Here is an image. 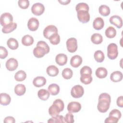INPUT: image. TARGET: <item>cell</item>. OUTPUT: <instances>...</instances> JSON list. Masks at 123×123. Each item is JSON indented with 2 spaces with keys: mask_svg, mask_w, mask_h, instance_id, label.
I'll list each match as a JSON object with an SVG mask.
<instances>
[{
  "mask_svg": "<svg viewBox=\"0 0 123 123\" xmlns=\"http://www.w3.org/2000/svg\"><path fill=\"white\" fill-rule=\"evenodd\" d=\"M91 40L95 44H99L103 41V37L100 34L94 33L91 37Z\"/></svg>",
  "mask_w": 123,
  "mask_h": 123,
  "instance_id": "obj_29",
  "label": "cell"
},
{
  "mask_svg": "<svg viewBox=\"0 0 123 123\" xmlns=\"http://www.w3.org/2000/svg\"><path fill=\"white\" fill-rule=\"evenodd\" d=\"M15 122V121L14 118L12 116H7L5 117L4 120V123H14Z\"/></svg>",
  "mask_w": 123,
  "mask_h": 123,
  "instance_id": "obj_47",
  "label": "cell"
},
{
  "mask_svg": "<svg viewBox=\"0 0 123 123\" xmlns=\"http://www.w3.org/2000/svg\"><path fill=\"white\" fill-rule=\"evenodd\" d=\"M64 104L63 101L61 99H56L55 100L52 105L49 109V113L52 116L54 117L63 110Z\"/></svg>",
  "mask_w": 123,
  "mask_h": 123,
  "instance_id": "obj_2",
  "label": "cell"
},
{
  "mask_svg": "<svg viewBox=\"0 0 123 123\" xmlns=\"http://www.w3.org/2000/svg\"><path fill=\"white\" fill-rule=\"evenodd\" d=\"M82 63V58L80 56L78 55L73 56L70 60V64L74 68L78 67Z\"/></svg>",
  "mask_w": 123,
  "mask_h": 123,
  "instance_id": "obj_16",
  "label": "cell"
},
{
  "mask_svg": "<svg viewBox=\"0 0 123 123\" xmlns=\"http://www.w3.org/2000/svg\"><path fill=\"white\" fill-rule=\"evenodd\" d=\"M77 12V18L78 20L82 23H86L90 20V14L88 11L80 10Z\"/></svg>",
  "mask_w": 123,
  "mask_h": 123,
  "instance_id": "obj_8",
  "label": "cell"
},
{
  "mask_svg": "<svg viewBox=\"0 0 123 123\" xmlns=\"http://www.w3.org/2000/svg\"><path fill=\"white\" fill-rule=\"evenodd\" d=\"M59 69L55 65L49 66L47 68V73L50 76H55L59 74Z\"/></svg>",
  "mask_w": 123,
  "mask_h": 123,
  "instance_id": "obj_23",
  "label": "cell"
},
{
  "mask_svg": "<svg viewBox=\"0 0 123 123\" xmlns=\"http://www.w3.org/2000/svg\"><path fill=\"white\" fill-rule=\"evenodd\" d=\"M58 1L62 5H67L68 4L71 0H58Z\"/></svg>",
  "mask_w": 123,
  "mask_h": 123,
  "instance_id": "obj_48",
  "label": "cell"
},
{
  "mask_svg": "<svg viewBox=\"0 0 123 123\" xmlns=\"http://www.w3.org/2000/svg\"><path fill=\"white\" fill-rule=\"evenodd\" d=\"M80 74H90L91 75L92 72L91 68L87 66H83L80 70Z\"/></svg>",
  "mask_w": 123,
  "mask_h": 123,
  "instance_id": "obj_40",
  "label": "cell"
},
{
  "mask_svg": "<svg viewBox=\"0 0 123 123\" xmlns=\"http://www.w3.org/2000/svg\"><path fill=\"white\" fill-rule=\"evenodd\" d=\"M108 74V71L105 68L100 67L97 68L96 71V75L98 78H105Z\"/></svg>",
  "mask_w": 123,
  "mask_h": 123,
  "instance_id": "obj_21",
  "label": "cell"
},
{
  "mask_svg": "<svg viewBox=\"0 0 123 123\" xmlns=\"http://www.w3.org/2000/svg\"><path fill=\"white\" fill-rule=\"evenodd\" d=\"M56 33H58V29L54 25L47 26L43 31V36L47 39H49L51 35Z\"/></svg>",
  "mask_w": 123,
  "mask_h": 123,
  "instance_id": "obj_9",
  "label": "cell"
},
{
  "mask_svg": "<svg viewBox=\"0 0 123 123\" xmlns=\"http://www.w3.org/2000/svg\"><path fill=\"white\" fill-rule=\"evenodd\" d=\"M49 41L53 45H57L60 42V37L58 33L51 35L49 38Z\"/></svg>",
  "mask_w": 123,
  "mask_h": 123,
  "instance_id": "obj_36",
  "label": "cell"
},
{
  "mask_svg": "<svg viewBox=\"0 0 123 123\" xmlns=\"http://www.w3.org/2000/svg\"><path fill=\"white\" fill-rule=\"evenodd\" d=\"M94 57L95 60L98 62H102L105 59V56L103 52L100 50H97L95 52Z\"/></svg>",
  "mask_w": 123,
  "mask_h": 123,
  "instance_id": "obj_33",
  "label": "cell"
},
{
  "mask_svg": "<svg viewBox=\"0 0 123 123\" xmlns=\"http://www.w3.org/2000/svg\"><path fill=\"white\" fill-rule=\"evenodd\" d=\"M106 36L109 38H112L115 37L116 35V30L112 26L108 27L105 30Z\"/></svg>",
  "mask_w": 123,
  "mask_h": 123,
  "instance_id": "obj_32",
  "label": "cell"
},
{
  "mask_svg": "<svg viewBox=\"0 0 123 123\" xmlns=\"http://www.w3.org/2000/svg\"><path fill=\"white\" fill-rule=\"evenodd\" d=\"M118 55L117 45L113 43L110 44L107 47V56L111 60L115 59Z\"/></svg>",
  "mask_w": 123,
  "mask_h": 123,
  "instance_id": "obj_3",
  "label": "cell"
},
{
  "mask_svg": "<svg viewBox=\"0 0 123 123\" xmlns=\"http://www.w3.org/2000/svg\"><path fill=\"white\" fill-rule=\"evenodd\" d=\"M75 10L76 12L80 10H85L89 11V6L87 4L84 2H80L78 3L75 6Z\"/></svg>",
  "mask_w": 123,
  "mask_h": 123,
  "instance_id": "obj_38",
  "label": "cell"
},
{
  "mask_svg": "<svg viewBox=\"0 0 123 123\" xmlns=\"http://www.w3.org/2000/svg\"><path fill=\"white\" fill-rule=\"evenodd\" d=\"M38 97L42 100H47L49 97V92L44 89H41L37 92Z\"/></svg>",
  "mask_w": 123,
  "mask_h": 123,
  "instance_id": "obj_24",
  "label": "cell"
},
{
  "mask_svg": "<svg viewBox=\"0 0 123 123\" xmlns=\"http://www.w3.org/2000/svg\"><path fill=\"white\" fill-rule=\"evenodd\" d=\"M37 46H40L45 49L47 53L49 51V47L47 43L44 41H39L37 44Z\"/></svg>",
  "mask_w": 123,
  "mask_h": 123,
  "instance_id": "obj_44",
  "label": "cell"
},
{
  "mask_svg": "<svg viewBox=\"0 0 123 123\" xmlns=\"http://www.w3.org/2000/svg\"><path fill=\"white\" fill-rule=\"evenodd\" d=\"M98 11L99 13L103 16L109 15L111 12L109 7L106 5H101L100 6L98 9Z\"/></svg>",
  "mask_w": 123,
  "mask_h": 123,
  "instance_id": "obj_31",
  "label": "cell"
},
{
  "mask_svg": "<svg viewBox=\"0 0 123 123\" xmlns=\"http://www.w3.org/2000/svg\"><path fill=\"white\" fill-rule=\"evenodd\" d=\"M5 65L8 70L10 71H14L18 67V61L14 58H10L6 61Z\"/></svg>",
  "mask_w": 123,
  "mask_h": 123,
  "instance_id": "obj_11",
  "label": "cell"
},
{
  "mask_svg": "<svg viewBox=\"0 0 123 123\" xmlns=\"http://www.w3.org/2000/svg\"><path fill=\"white\" fill-rule=\"evenodd\" d=\"M66 47L68 51L71 53L74 52L77 49V42L74 37H71L66 41Z\"/></svg>",
  "mask_w": 123,
  "mask_h": 123,
  "instance_id": "obj_5",
  "label": "cell"
},
{
  "mask_svg": "<svg viewBox=\"0 0 123 123\" xmlns=\"http://www.w3.org/2000/svg\"><path fill=\"white\" fill-rule=\"evenodd\" d=\"M81 109V104L77 101H72L67 105V110L70 113L79 112Z\"/></svg>",
  "mask_w": 123,
  "mask_h": 123,
  "instance_id": "obj_10",
  "label": "cell"
},
{
  "mask_svg": "<svg viewBox=\"0 0 123 123\" xmlns=\"http://www.w3.org/2000/svg\"><path fill=\"white\" fill-rule=\"evenodd\" d=\"M111 102L110 95L106 93L100 94L98 97V102L97 106L98 111L101 113H105L110 108Z\"/></svg>",
  "mask_w": 123,
  "mask_h": 123,
  "instance_id": "obj_1",
  "label": "cell"
},
{
  "mask_svg": "<svg viewBox=\"0 0 123 123\" xmlns=\"http://www.w3.org/2000/svg\"><path fill=\"white\" fill-rule=\"evenodd\" d=\"M119 121V119L117 118L112 116H109L108 117L106 118L105 120L104 121V123H117Z\"/></svg>",
  "mask_w": 123,
  "mask_h": 123,
  "instance_id": "obj_45",
  "label": "cell"
},
{
  "mask_svg": "<svg viewBox=\"0 0 123 123\" xmlns=\"http://www.w3.org/2000/svg\"><path fill=\"white\" fill-rule=\"evenodd\" d=\"M116 103H117V105L118 107H119L120 108L123 107V98L122 96H121L117 98Z\"/></svg>",
  "mask_w": 123,
  "mask_h": 123,
  "instance_id": "obj_46",
  "label": "cell"
},
{
  "mask_svg": "<svg viewBox=\"0 0 123 123\" xmlns=\"http://www.w3.org/2000/svg\"><path fill=\"white\" fill-rule=\"evenodd\" d=\"M84 93V88L80 85H75L72 88L71 94L74 98H80L83 96Z\"/></svg>",
  "mask_w": 123,
  "mask_h": 123,
  "instance_id": "obj_6",
  "label": "cell"
},
{
  "mask_svg": "<svg viewBox=\"0 0 123 123\" xmlns=\"http://www.w3.org/2000/svg\"><path fill=\"white\" fill-rule=\"evenodd\" d=\"M13 17L12 15L9 12H4L2 13L0 17V25L3 27L8 25L12 23Z\"/></svg>",
  "mask_w": 123,
  "mask_h": 123,
  "instance_id": "obj_4",
  "label": "cell"
},
{
  "mask_svg": "<svg viewBox=\"0 0 123 123\" xmlns=\"http://www.w3.org/2000/svg\"><path fill=\"white\" fill-rule=\"evenodd\" d=\"M18 6L22 9H26L29 6V1L28 0H19L18 1Z\"/></svg>",
  "mask_w": 123,
  "mask_h": 123,
  "instance_id": "obj_39",
  "label": "cell"
},
{
  "mask_svg": "<svg viewBox=\"0 0 123 123\" xmlns=\"http://www.w3.org/2000/svg\"><path fill=\"white\" fill-rule=\"evenodd\" d=\"M73 74L72 70L69 68H65L62 71V76L65 79H69L72 78Z\"/></svg>",
  "mask_w": 123,
  "mask_h": 123,
  "instance_id": "obj_35",
  "label": "cell"
},
{
  "mask_svg": "<svg viewBox=\"0 0 123 123\" xmlns=\"http://www.w3.org/2000/svg\"><path fill=\"white\" fill-rule=\"evenodd\" d=\"M17 28V24L15 23H12L8 25L3 27L2 29V32L3 33L7 34L10 33L14 31Z\"/></svg>",
  "mask_w": 123,
  "mask_h": 123,
  "instance_id": "obj_28",
  "label": "cell"
},
{
  "mask_svg": "<svg viewBox=\"0 0 123 123\" xmlns=\"http://www.w3.org/2000/svg\"><path fill=\"white\" fill-rule=\"evenodd\" d=\"M48 91L51 95H57L60 92V87L56 84H51L48 86Z\"/></svg>",
  "mask_w": 123,
  "mask_h": 123,
  "instance_id": "obj_22",
  "label": "cell"
},
{
  "mask_svg": "<svg viewBox=\"0 0 123 123\" xmlns=\"http://www.w3.org/2000/svg\"><path fill=\"white\" fill-rule=\"evenodd\" d=\"M104 25V22L103 19L99 17H97L94 19L93 22V28L97 30H99L103 28Z\"/></svg>",
  "mask_w": 123,
  "mask_h": 123,
  "instance_id": "obj_17",
  "label": "cell"
},
{
  "mask_svg": "<svg viewBox=\"0 0 123 123\" xmlns=\"http://www.w3.org/2000/svg\"><path fill=\"white\" fill-rule=\"evenodd\" d=\"M34 55L37 58L43 57L47 52L45 49L40 46H37L33 49Z\"/></svg>",
  "mask_w": 123,
  "mask_h": 123,
  "instance_id": "obj_15",
  "label": "cell"
},
{
  "mask_svg": "<svg viewBox=\"0 0 123 123\" xmlns=\"http://www.w3.org/2000/svg\"><path fill=\"white\" fill-rule=\"evenodd\" d=\"M26 91V88L23 84H18L14 87V92L18 96L23 95Z\"/></svg>",
  "mask_w": 123,
  "mask_h": 123,
  "instance_id": "obj_26",
  "label": "cell"
},
{
  "mask_svg": "<svg viewBox=\"0 0 123 123\" xmlns=\"http://www.w3.org/2000/svg\"><path fill=\"white\" fill-rule=\"evenodd\" d=\"M45 11L44 5L41 3L37 2L34 4L31 7V12L35 15L39 16L41 15Z\"/></svg>",
  "mask_w": 123,
  "mask_h": 123,
  "instance_id": "obj_7",
  "label": "cell"
},
{
  "mask_svg": "<svg viewBox=\"0 0 123 123\" xmlns=\"http://www.w3.org/2000/svg\"><path fill=\"white\" fill-rule=\"evenodd\" d=\"M26 74L25 72L23 70H20L17 72L14 75V79L18 82H21L25 79Z\"/></svg>",
  "mask_w": 123,
  "mask_h": 123,
  "instance_id": "obj_30",
  "label": "cell"
},
{
  "mask_svg": "<svg viewBox=\"0 0 123 123\" xmlns=\"http://www.w3.org/2000/svg\"><path fill=\"white\" fill-rule=\"evenodd\" d=\"M34 43L33 37L29 35L24 36L22 38V43L25 46H29L32 45Z\"/></svg>",
  "mask_w": 123,
  "mask_h": 123,
  "instance_id": "obj_25",
  "label": "cell"
},
{
  "mask_svg": "<svg viewBox=\"0 0 123 123\" xmlns=\"http://www.w3.org/2000/svg\"><path fill=\"white\" fill-rule=\"evenodd\" d=\"M111 80L113 82H118L123 79V74L121 72L116 71L112 73L110 75Z\"/></svg>",
  "mask_w": 123,
  "mask_h": 123,
  "instance_id": "obj_19",
  "label": "cell"
},
{
  "mask_svg": "<svg viewBox=\"0 0 123 123\" xmlns=\"http://www.w3.org/2000/svg\"><path fill=\"white\" fill-rule=\"evenodd\" d=\"M39 21L35 17L30 18L27 23L28 28L31 31H36L39 26Z\"/></svg>",
  "mask_w": 123,
  "mask_h": 123,
  "instance_id": "obj_12",
  "label": "cell"
},
{
  "mask_svg": "<svg viewBox=\"0 0 123 123\" xmlns=\"http://www.w3.org/2000/svg\"><path fill=\"white\" fill-rule=\"evenodd\" d=\"M55 61L57 64L60 66H63L66 64L67 62V56L63 53H60L56 55Z\"/></svg>",
  "mask_w": 123,
  "mask_h": 123,
  "instance_id": "obj_14",
  "label": "cell"
},
{
  "mask_svg": "<svg viewBox=\"0 0 123 123\" xmlns=\"http://www.w3.org/2000/svg\"><path fill=\"white\" fill-rule=\"evenodd\" d=\"M110 22L111 24L116 26L117 28H120L123 26V20L122 18L116 15H113L110 18Z\"/></svg>",
  "mask_w": 123,
  "mask_h": 123,
  "instance_id": "obj_13",
  "label": "cell"
},
{
  "mask_svg": "<svg viewBox=\"0 0 123 123\" xmlns=\"http://www.w3.org/2000/svg\"><path fill=\"white\" fill-rule=\"evenodd\" d=\"M64 120L65 123H73L74 122V116L72 114V113H67L65 117H64Z\"/></svg>",
  "mask_w": 123,
  "mask_h": 123,
  "instance_id": "obj_42",
  "label": "cell"
},
{
  "mask_svg": "<svg viewBox=\"0 0 123 123\" xmlns=\"http://www.w3.org/2000/svg\"><path fill=\"white\" fill-rule=\"evenodd\" d=\"M109 116H112L118 119L119 120L121 118L122 114L121 111L117 109L112 110L109 113Z\"/></svg>",
  "mask_w": 123,
  "mask_h": 123,
  "instance_id": "obj_41",
  "label": "cell"
},
{
  "mask_svg": "<svg viewBox=\"0 0 123 123\" xmlns=\"http://www.w3.org/2000/svg\"><path fill=\"white\" fill-rule=\"evenodd\" d=\"M46 79L43 76H37L33 79V84L37 87L44 86L46 83Z\"/></svg>",
  "mask_w": 123,
  "mask_h": 123,
  "instance_id": "obj_18",
  "label": "cell"
},
{
  "mask_svg": "<svg viewBox=\"0 0 123 123\" xmlns=\"http://www.w3.org/2000/svg\"><path fill=\"white\" fill-rule=\"evenodd\" d=\"M8 55L7 50L5 47L2 46L0 47V58L1 59H3L6 58Z\"/></svg>",
  "mask_w": 123,
  "mask_h": 123,
  "instance_id": "obj_43",
  "label": "cell"
},
{
  "mask_svg": "<svg viewBox=\"0 0 123 123\" xmlns=\"http://www.w3.org/2000/svg\"><path fill=\"white\" fill-rule=\"evenodd\" d=\"M48 123H65L64 117L62 115H57L49 119Z\"/></svg>",
  "mask_w": 123,
  "mask_h": 123,
  "instance_id": "obj_37",
  "label": "cell"
},
{
  "mask_svg": "<svg viewBox=\"0 0 123 123\" xmlns=\"http://www.w3.org/2000/svg\"><path fill=\"white\" fill-rule=\"evenodd\" d=\"M0 104L4 106L8 105L11 101V98L10 95L5 93H1L0 94Z\"/></svg>",
  "mask_w": 123,
  "mask_h": 123,
  "instance_id": "obj_20",
  "label": "cell"
},
{
  "mask_svg": "<svg viewBox=\"0 0 123 123\" xmlns=\"http://www.w3.org/2000/svg\"><path fill=\"white\" fill-rule=\"evenodd\" d=\"M81 82L85 85H88L92 81V77L90 74H81L80 77Z\"/></svg>",
  "mask_w": 123,
  "mask_h": 123,
  "instance_id": "obj_34",
  "label": "cell"
},
{
  "mask_svg": "<svg viewBox=\"0 0 123 123\" xmlns=\"http://www.w3.org/2000/svg\"><path fill=\"white\" fill-rule=\"evenodd\" d=\"M7 44L8 47L12 50L17 49L18 48L19 44L17 40L14 38H10L7 41Z\"/></svg>",
  "mask_w": 123,
  "mask_h": 123,
  "instance_id": "obj_27",
  "label": "cell"
}]
</instances>
